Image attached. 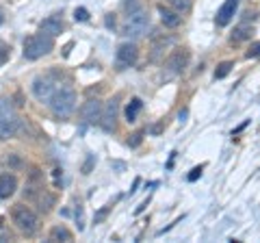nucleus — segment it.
Segmentation results:
<instances>
[{
  "mask_svg": "<svg viewBox=\"0 0 260 243\" xmlns=\"http://www.w3.org/2000/svg\"><path fill=\"white\" fill-rule=\"evenodd\" d=\"M74 20H76V22H85V20H89V11L80 7V9H76V13H74Z\"/></svg>",
  "mask_w": 260,
  "mask_h": 243,
  "instance_id": "393cba45",
  "label": "nucleus"
},
{
  "mask_svg": "<svg viewBox=\"0 0 260 243\" xmlns=\"http://www.w3.org/2000/svg\"><path fill=\"white\" fill-rule=\"evenodd\" d=\"M111 208H113V206L109 204V206H104V208L100 210V213H95V224H100V222L104 220V217H107V213H109V210H111Z\"/></svg>",
  "mask_w": 260,
  "mask_h": 243,
  "instance_id": "cd10ccee",
  "label": "nucleus"
},
{
  "mask_svg": "<svg viewBox=\"0 0 260 243\" xmlns=\"http://www.w3.org/2000/svg\"><path fill=\"white\" fill-rule=\"evenodd\" d=\"M148 28H150V15L143 9H139L135 13H128L124 26H121V33H124L128 39H139L148 33Z\"/></svg>",
  "mask_w": 260,
  "mask_h": 243,
  "instance_id": "20e7f679",
  "label": "nucleus"
},
{
  "mask_svg": "<svg viewBox=\"0 0 260 243\" xmlns=\"http://www.w3.org/2000/svg\"><path fill=\"white\" fill-rule=\"evenodd\" d=\"M11 220L15 224V228L22 234H26V237H32V234L39 230V217L35 210L28 208L26 204H15L11 210Z\"/></svg>",
  "mask_w": 260,
  "mask_h": 243,
  "instance_id": "f03ea898",
  "label": "nucleus"
},
{
  "mask_svg": "<svg viewBox=\"0 0 260 243\" xmlns=\"http://www.w3.org/2000/svg\"><path fill=\"white\" fill-rule=\"evenodd\" d=\"M9 54H11V50H9V48H7V46L3 48V50H0V68H3L7 61H9Z\"/></svg>",
  "mask_w": 260,
  "mask_h": 243,
  "instance_id": "bb28decb",
  "label": "nucleus"
},
{
  "mask_svg": "<svg viewBox=\"0 0 260 243\" xmlns=\"http://www.w3.org/2000/svg\"><path fill=\"white\" fill-rule=\"evenodd\" d=\"M35 202V204L39 206V210H42V213H48V210H50V206L54 204V196H50V193H48L46 189H42L39 191V196L32 200Z\"/></svg>",
  "mask_w": 260,
  "mask_h": 243,
  "instance_id": "f3484780",
  "label": "nucleus"
},
{
  "mask_svg": "<svg viewBox=\"0 0 260 243\" xmlns=\"http://www.w3.org/2000/svg\"><path fill=\"white\" fill-rule=\"evenodd\" d=\"M54 48V37L39 33V35H30L24 39V56L28 61H37L42 59L44 54H48Z\"/></svg>",
  "mask_w": 260,
  "mask_h": 243,
  "instance_id": "7ed1b4c3",
  "label": "nucleus"
},
{
  "mask_svg": "<svg viewBox=\"0 0 260 243\" xmlns=\"http://www.w3.org/2000/svg\"><path fill=\"white\" fill-rule=\"evenodd\" d=\"M3 222H5V220H3V217H0V226H3Z\"/></svg>",
  "mask_w": 260,
  "mask_h": 243,
  "instance_id": "72a5a7b5",
  "label": "nucleus"
},
{
  "mask_svg": "<svg viewBox=\"0 0 260 243\" xmlns=\"http://www.w3.org/2000/svg\"><path fill=\"white\" fill-rule=\"evenodd\" d=\"M202 172H204V167H202V165H200V167H193V169H191V174L186 176V180H189V183H195V180H198V178L202 176Z\"/></svg>",
  "mask_w": 260,
  "mask_h": 243,
  "instance_id": "b1692460",
  "label": "nucleus"
},
{
  "mask_svg": "<svg viewBox=\"0 0 260 243\" xmlns=\"http://www.w3.org/2000/svg\"><path fill=\"white\" fill-rule=\"evenodd\" d=\"M39 33H46L50 37H56L63 33V22L59 18H46L42 24H39Z\"/></svg>",
  "mask_w": 260,
  "mask_h": 243,
  "instance_id": "2eb2a0df",
  "label": "nucleus"
},
{
  "mask_svg": "<svg viewBox=\"0 0 260 243\" xmlns=\"http://www.w3.org/2000/svg\"><path fill=\"white\" fill-rule=\"evenodd\" d=\"M3 20H5V18H3V11H0V24H3Z\"/></svg>",
  "mask_w": 260,
  "mask_h": 243,
  "instance_id": "473e14b6",
  "label": "nucleus"
},
{
  "mask_svg": "<svg viewBox=\"0 0 260 243\" xmlns=\"http://www.w3.org/2000/svg\"><path fill=\"white\" fill-rule=\"evenodd\" d=\"M189 61H191V52L189 48H174V52L169 54L167 59V70L172 72V74H182V72L189 68Z\"/></svg>",
  "mask_w": 260,
  "mask_h": 243,
  "instance_id": "0eeeda50",
  "label": "nucleus"
},
{
  "mask_svg": "<svg viewBox=\"0 0 260 243\" xmlns=\"http://www.w3.org/2000/svg\"><path fill=\"white\" fill-rule=\"evenodd\" d=\"M74 239V234H72L65 226H54L50 230V241H72Z\"/></svg>",
  "mask_w": 260,
  "mask_h": 243,
  "instance_id": "a211bd4d",
  "label": "nucleus"
},
{
  "mask_svg": "<svg viewBox=\"0 0 260 243\" xmlns=\"http://www.w3.org/2000/svg\"><path fill=\"white\" fill-rule=\"evenodd\" d=\"M245 56H247V59H256V56H260V42L251 46L249 50H247V54H245Z\"/></svg>",
  "mask_w": 260,
  "mask_h": 243,
  "instance_id": "a878e982",
  "label": "nucleus"
},
{
  "mask_svg": "<svg viewBox=\"0 0 260 243\" xmlns=\"http://www.w3.org/2000/svg\"><path fill=\"white\" fill-rule=\"evenodd\" d=\"M137 59H139V50H137V46L135 44H121L117 48V52H115V63H117V68L119 70H126V68H133Z\"/></svg>",
  "mask_w": 260,
  "mask_h": 243,
  "instance_id": "6e6552de",
  "label": "nucleus"
},
{
  "mask_svg": "<svg viewBox=\"0 0 260 243\" xmlns=\"http://www.w3.org/2000/svg\"><path fill=\"white\" fill-rule=\"evenodd\" d=\"M239 9V0H225V3L219 7V11L215 15V22L217 26H228L232 20H234V13Z\"/></svg>",
  "mask_w": 260,
  "mask_h": 243,
  "instance_id": "9b49d317",
  "label": "nucleus"
},
{
  "mask_svg": "<svg viewBox=\"0 0 260 243\" xmlns=\"http://www.w3.org/2000/svg\"><path fill=\"white\" fill-rule=\"evenodd\" d=\"M50 109L54 113V117H59V119H68L72 113H74L76 109V92L72 89L70 85H61V87H56L54 89V94H52V98H50Z\"/></svg>",
  "mask_w": 260,
  "mask_h": 243,
  "instance_id": "f257e3e1",
  "label": "nucleus"
},
{
  "mask_svg": "<svg viewBox=\"0 0 260 243\" xmlns=\"http://www.w3.org/2000/svg\"><path fill=\"white\" fill-rule=\"evenodd\" d=\"M5 163H7V167H9L11 172H20V169L24 167V161H22V157H20V155H15V152H11V155H7Z\"/></svg>",
  "mask_w": 260,
  "mask_h": 243,
  "instance_id": "6ab92c4d",
  "label": "nucleus"
},
{
  "mask_svg": "<svg viewBox=\"0 0 260 243\" xmlns=\"http://www.w3.org/2000/svg\"><path fill=\"white\" fill-rule=\"evenodd\" d=\"M232 68H234V61H223V63H219L217 70H215V80L225 78V76L232 72Z\"/></svg>",
  "mask_w": 260,
  "mask_h": 243,
  "instance_id": "aec40b11",
  "label": "nucleus"
},
{
  "mask_svg": "<svg viewBox=\"0 0 260 243\" xmlns=\"http://www.w3.org/2000/svg\"><path fill=\"white\" fill-rule=\"evenodd\" d=\"M169 3V7H172L174 11H178V13H189L191 11V0H167Z\"/></svg>",
  "mask_w": 260,
  "mask_h": 243,
  "instance_id": "412c9836",
  "label": "nucleus"
},
{
  "mask_svg": "<svg viewBox=\"0 0 260 243\" xmlns=\"http://www.w3.org/2000/svg\"><path fill=\"white\" fill-rule=\"evenodd\" d=\"M141 109H143V100H141V98H133V100L126 104V122H128V124L137 122V117H139Z\"/></svg>",
  "mask_w": 260,
  "mask_h": 243,
  "instance_id": "dca6fc26",
  "label": "nucleus"
},
{
  "mask_svg": "<svg viewBox=\"0 0 260 243\" xmlns=\"http://www.w3.org/2000/svg\"><path fill=\"white\" fill-rule=\"evenodd\" d=\"M20 117L15 115L11 102L7 98H0V139H9L18 133Z\"/></svg>",
  "mask_w": 260,
  "mask_h": 243,
  "instance_id": "39448f33",
  "label": "nucleus"
},
{
  "mask_svg": "<svg viewBox=\"0 0 260 243\" xmlns=\"http://www.w3.org/2000/svg\"><path fill=\"white\" fill-rule=\"evenodd\" d=\"M91 163H93V157H89L87 163H85V167H83V174H89V169H91Z\"/></svg>",
  "mask_w": 260,
  "mask_h": 243,
  "instance_id": "c85d7f7f",
  "label": "nucleus"
},
{
  "mask_svg": "<svg viewBox=\"0 0 260 243\" xmlns=\"http://www.w3.org/2000/svg\"><path fill=\"white\" fill-rule=\"evenodd\" d=\"M107 26H109V28H115V18H111V15H107Z\"/></svg>",
  "mask_w": 260,
  "mask_h": 243,
  "instance_id": "c756f323",
  "label": "nucleus"
},
{
  "mask_svg": "<svg viewBox=\"0 0 260 243\" xmlns=\"http://www.w3.org/2000/svg\"><path fill=\"white\" fill-rule=\"evenodd\" d=\"M15 189H18V178L13 174H3L0 176V200L11 198Z\"/></svg>",
  "mask_w": 260,
  "mask_h": 243,
  "instance_id": "ddd939ff",
  "label": "nucleus"
},
{
  "mask_svg": "<svg viewBox=\"0 0 260 243\" xmlns=\"http://www.w3.org/2000/svg\"><path fill=\"white\" fill-rule=\"evenodd\" d=\"M254 35V26H251L249 22H241L237 28H234V33L230 35V42L232 44H241V42H247Z\"/></svg>",
  "mask_w": 260,
  "mask_h": 243,
  "instance_id": "4468645a",
  "label": "nucleus"
},
{
  "mask_svg": "<svg viewBox=\"0 0 260 243\" xmlns=\"http://www.w3.org/2000/svg\"><path fill=\"white\" fill-rule=\"evenodd\" d=\"M141 9V3L139 0H124V11L126 13H135Z\"/></svg>",
  "mask_w": 260,
  "mask_h": 243,
  "instance_id": "5701e85b",
  "label": "nucleus"
},
{
  "mask_svg": "<svg viewBox=\"0 0 260 243\" xmlns=\"http://www.w3.org/2000/svg\"><path fill=\"white\" fill-rule=\"evenodd\" d=\"M54 89H56V85L48 76H39V78L32 80V96H35L39 102H46V104L50 102Z\"/></svg>",
  "mask_w": 260,
  "mask_h": 243,
  "instance_id": "1a4fd4ad",
  "label": "nucleus"
},
{
  "mask_svg": "<svg viewBox=\"0 0 260 243\" xmlns=\"http://www.w3.org/2000/svg\"><path fill=\"white\" fill-rule=\"evenodd\" d=\"M117 113H119V96H113V98L107 100V107H102V115H100V124L107 133L115 131Z\"/></svg>",
  "mask_w": 260,
  "mask_h": 243,
  "instance_id": "423d86ee",
  "label": "nucleus"
},
{
  "mask_svg": "<svg viewBox=\"0 0 260 243\" xmlns=\"http://www.w3.org/2000/svg\"><path fill=\"white\" fill-rule=\"evenodd\" d=\"M178 117H180V122H186V109L180 111V115H178Z\"/></svg>",
  "mask_w": 260,
  "mask_h": 243,
  "instance_id": "7c9ffc66",
  "label": "nucleus"
},
{
  "mask_svg": "<svg viewBox=\"0 0 260 243\" xmlns=\"http://www.w3.org/2000/svg\"><path fill=\"white\" fill-rule=\"evenodd\" d=\"M3 48H5V42H3V39H0V50H3Z\"/></svg>",
  "mask_w": 260,
  "mask_h": 243,
  "instance_id": "2f4dec72",
  "label": "nucleus"
},
{
  "mask_svg": "<svg viewBox=\"0 0 260 243\" xmlns=\"http://www.w3.org/2000/svg\"><path fill=\"white\" fill-rule=\"evenodd\" d=\"M143 131H137V133H133V135H130L128 137V145H130V148H139V145H141V141H143Z\"/></svg>",
  "mask_w": 260,
  "mask_h": 243,
  "instance_id": "4be33fe9",
  "label": "nucleus"
},
{
  "mask_svg": "<svg viewBox=\"0 0 260 243\" xmlns=\"http://www.w3.org/2000/svg\"><path fill=\"white\" fill-rule=\"evenodd\" d=\"M80 115H83V122L87 126L98 124V122H100V115H102V102L98 98H89L83 104V109H80Z\"/></svg>",
  "mask_w": 260,
  "mask_h": 243,
  "instance_id": "9d476101",
  "label": "nucleus"
},
{
  "mask_svg": "<svg viewBox=\"0 0 260 243\" xmlns=\"http://www.w3.org/2000/svg\"><path fill=\"white\" fill-rule=\"evenodd\" d=\"M158 15H160V22L165 24L167 28H178L182 24V15L174 11V9H167V7H158Z\"/></svg>",
  "mask_w": 260,
  "mask_h": 243,
  "instance_id": "f8f14e48",
  "label": "nucleus"
}]
</instances>
